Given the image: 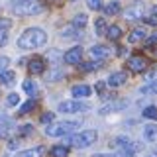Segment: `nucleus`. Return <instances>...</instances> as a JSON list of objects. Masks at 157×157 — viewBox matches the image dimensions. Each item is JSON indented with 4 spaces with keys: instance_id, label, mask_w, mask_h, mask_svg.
Listing matches in <instances>:
<instances>
[{
    "instance_id": "f257e3e1",
    "label": "nucleus",
    "mask_w": 157,
    "mask_h": 157,
    "mask_svg": "<svg viewBox=\"0 0 157 157\" xmlns=\"http://www.w3.org/2000/svg\"><path fill=\"white\" fill-rule=\"evenodd\" d=\"M45 41H47V33L41 28H28L18 37V47L20 49H36V47L45 45Z\"/></svg>"
},
{
    "instance_id": "f03ea898",
    "label": "nucleus",
    "mask_w": 157,
    "mask_h": 157,
    "mask_svg": "<svg viewBox=\"0 0 157 157\" xmlns=\"http://www.w3.org/2000/svg\"><path fill=\"white\" fill-rule=\"evenodd\" d=\"M96 137H98L96 130H82V132L69 137V144L73 147H78V149H86V147H90L96 141Z\"/></svg>"
},
{
    "instance_id": "7ed1b4c3",
    "label": "nucleus",
    "mask_w": 157,
    "mask_h": 157,
    "mask_svg": "<svg viewBox=\"0 0 157 157\" xmlns=\"http://www.w3.org/2000/svg\"><path fill=\"white\" fill-rule=\"evenodd\" d=\"M78 126H81V122H75V120L73 122H59V124H55V126L45 128V136L59 137V136H65V134H69V132H73Z\"/></svg>"
},
{
    "instance_id": "20e7f679",
    "label": "nucleus",
    "mask_w": 157,
    "mask_h": 157,
    "mask_svg": "<svg viewBox=\"0 0 157 157\" xmlns=\"http://www.w3.org/2000/svg\"><path fill=\"white\" fill-rule=\"evenodd\" d=\"M85 110H90V104L81 100H65L59 104V112H63V114H78V112Z\"/></svg>"
},
{
    "instance_id": "39448f33",
    "label": "nucleus",
    "mask_w": 157,
    "mask_h": 157,
    "mask_svg": "<svg viewBox=\"0 0 157 157\" xmlns=\"http://www.w3.org/2000/svg\"><path fill=\"white\" fill-rule=\"evenodd\" d=\"M12 10L20 16H33V14H39L43 10V6L36 0H32V2H26V4H20V6H12Z\"/></svg>"
},
{
    "instance_id": "423d86ee",
    "label": "nucleus",
    "mask_w": 157,
    "mask_h": 157,
    "mask_svg": "<svg viewBox=\"0 0 157 157\" xmlns=\"http://www.w3.org/2000/svg\"><path fill=\"white\" fill-rule=\"evenodd\" d=\"M126 106H128V100H110V102H106L104 106L98 108V114H100V116H106V114H110V112L124 110Z\"/></svg>"
},
{
    "instance_id": "0eeeda50",
    "label": "nucleus",
    "mask_w": 157,
    "mask_h": 157,
    "mask_svg": "<svg viewBox=\"0 0 157 157\" xmlns=\"http://www.w3.org/2000/svg\"><path fill=\"white\" fill-rule=\"evenodd\" d=\"M81 59H82V49L81 47H71L65 55H63V61H65L67 65H78Z\"/></svg>"
},
{
    "instance_id": "6e6552de",
    "label": "nucleus",
    "mask_w": 157,
    "mask_h": 157,
    "mask_svg": "<svg viewBox=\"0 0 157 157\" xmlns=\"http://www.w3.org/2000/svg\"><path fill=\"white\" fill-rule=\"evenodd\" d=\"M128 69L130 71H134V73H144L145 69H147V61L144 57H130L128 59Z\"/></svg>"
},
{
    "instance_id": "1a4fd4ad",
    "label": "nucleus",
    "mask_w": 157,
    "mask_h": 157,
    "mask_svg": "<svg viewBox=\"0 0 157 157\" xmlns=\"http://www.w3.org/2000/svg\"><path fill=\"white\" fill-rule=\"evenodd\" d=\"M126 81H128V73L126 71H116V73H112V75L108 77V86L118 88V86L124 85Z\"/></svg>"
},
{
    "instance_id": "9d476101",
    "label": "nucleus",
    "mask_w": 157,
    "mask_h": 157,
    "mask_svg": "<svg viewBox=\"0 0 157 157\" xmlns=\"http://www.w3.org/2000/svg\"><path fill=\"white\" fill-rule=\"evenodd\" d=\"M124 18L126 20H137V18H144V4H132L130 8L124 12Z\"/></svg>"
},
{
    "instance_id": "9b49d317",
    "label": "nucleus",
    "mask_w": 157,
    "mask_h": 157,
    "mask_svg": "<svg viewBox=\"0 0 157 157\" xmlns=\"http://www.w3.org/2000/svg\"><path fill=\"white\" fill-rule=\"evenodd\" d=\"M147 37H149V36H147L145 28H136V29H132V33L128 36V41H130V43H137V41H145Z\"/></svg>"
},
{
    "instance_id": "f8f14e48",
    "label": "nucleus",
    "mask_w": 157,
    "mask_h": 157,
    "mask_svg": "<svg viewBox=\"0 0 157 157\" xmlns=\"http://www.w3.org/2000/svg\"><path fill=\"white\" fill-rule=\"evenodd\" d=\"M28 69L33 73V75H39V73H43L45 71V61H43L41 57H32L29 59V65Z\"/></svg>"
},
{
    "instance_id": "ddd939ff",
    "label": "nucleus",
    "mask_w": 157,
    "mask_h": 157,
    "mask_svg": "<svg viewBox=\"0 0 157 157\" xmlns=\"http://www.w3.org/2000/svg\"><path fill=\"white\" fill-rule=\"evenodd\" d=\"M90 55H92V59L100 61V59H106L108 55H110V49H108L106 45H92L90 47Z\"/></svg>"
},
{
    "instance_id": "4468645a",
    "label": "nucleus",
    "mask_w": 157,
    "mask_h": 157,
    "mask_svg": "<svg viewBox=\"0 0 157 157\" xmlns=\"http://www.w3.org/2000/svg\"><path fill=\"white\" fill-rule=\"evenodd\" d=\"M71 94L77 98V100H81V98H86L90 96V86L88 85H75L71 88Z\"/></svg>"
},
{
    "instance_id": "2eb2a0df",
    "label": "nucleus",
    "mask_w": 157,
    "mask_h": 157,
    "mask_svg": "<svg viewBox=\"0 0 157 157\" xmlns=\"http://www.w3.org/2000/svg\"><path fill=\"white\" fill-rule=\"evenodd\" d=\"M116 147H120V151L122 149H130V151H136V145H134V141L130 140V137H126V136H120V137H116Z\"/></svg>"
},
{
    "instance_id": "dca6fc26",
    "label": "nucleus",
    "mask_w": 157,
    "mask_h": 157,
    "mask_svg": "<svg viewBox=\"0 0 157 157\" xmlns=\"http://www.w3.org/2000/svg\"><path fill=\"white\" fill-rule=\"evenodd\" d=\"M120 12H122V6H120L118 0H112V2H108L104 6V14H106V16H116V14H120Z\"/></svg>"
},
{
    "instance_id": "f3484780",
    "label": "nucleus",
    "mask_w": 157,
    "mask_h": 157,
    "mask_svg": "<svg viewBox=\"0 0 157 157\" xmlns=\"http://www.w3.org/2000/svg\"><path fill=\"white\" fill-rule=\"evenodd\" d=\"M43 147H36V149H26V151H18L16 157H41L43 153Z\"/></svg>"
},
{
    "instance_id": "a211bd4d",
    "label": "nucleus",
    "mask_w": 157,
    "mask_h": 157,
    "mask_svg": "<svg viewBox=\"0 0 157 157\" xmlns=\"http://www.w3.org/2000/svg\"><path fill=\"white\" fill-rule=\"evenodd\" d=\"M49 153H51L53 157H67L69 155V147L67 145H53Z\"/></svg>"
},
{
    "instance_id": "6ab92c4d",
    "label": "nucleus",
    "mask_w": 157,
    "mask_h": 157,
    "mask_svg": "<svg viewBox=\"0 0 157 157\" xmlns=\"http://www.w3.org/2000/svg\"><path fill=\"white\" fill-rule=\"evenodd\" d=\"M94 32H96V36H106L108 28H106V22H104V18H98L96 22H94Z\"/></svg>"
},
{
    "instance_id": "aec40b11",
    "label": "nucleus",
    "mask_w": 157,
    "mask_h": 157,
    "mask_svg": "<svg viewBox=\"0 0 157 157\" xmlns=\"http://www.w3.org/2000/svg\"><path fill=\"white\" fill-rule=\"evenodd\" d=\"M14 78H16V73L14 71H4L2 75H0V82H2V85H12Z\"/></svg>"
},
{
    "instance_id": "412c9836",
    "label": "nucleus",
    "mask_w": 157,
    "mask_h": 157,
    "mask_svg": "<svg viewBox=\"0 0 157 157\" xmlns=\"http://www.w3.org/2000/svg\"><path fill=\"white\" fill-rule=\"evenodd\" d=\"M86 22H88V16H86V14H77V16L73 18V26H75V28H85Z\"/></svg>"
},
{
    "instance_id": "4be33fe9",
    "label": "nucleus",
    "mask_w": 157,
    "mask_h": 157,
    "mask_svg": "<svg viewBox=\"0 0 157 157\" xmlns=\"http://www.w3.org/2000/svg\"><path fill=\"white\" fill-rule=\"evenodd\" d=\"M33 108H36V98H29L28 102H24V104L20 106L18 112H20V114H28V112H32Z\"/></svg>"
},
{
    "instance_id": "5701e85b",
    "label": "nucleus",
    "mask_w": 157,
    "mask_h": 157,
    "mask_svg": "<svg viewBox=\"0 0 157 157\" xmlns=\"http://www.w3.org/2000/svg\"><path fill=\"white\" fill-rule=\"evenodd\" d=\"M106 36L110 37L112 41H116V39L122 37V29L118 28V26H110V28H108V32H106Z\"/></svg>"
},
{
    "instance_id": "b1692460",
    "label": "nucleus",
    "mask_w": 157,
    "mask_h": 157,
    "mask_svg": "<svg viewBox=\"0 0 157 157\" xmlns=\"http://www.w3.org/2000/svg\"><path fill=\"white\" fill-rule=\"evenodd\" d=\"M144 118H147V120H157V108L155 106H147V108H144Z\"/></svg>"
},
{
    "instance_id": "393cba45",
    "label": "nucleus",
    "mask_w": 157,
    "mask_h": 157,
    "mask_svg": "<svg viewBox=\"0 0 157 157\" xmlns=\"http://www.w3.org/2000/svg\"><path fill=\"white\" fill-rule=\"evenodd\" d=\"M140 92L141 94H157V82H149V85L141 86Z\"/></svg>"
},
{
    "instance_id": "a878e982",
    "label": "nucleus",
    "mask_w": 157,
    "mask_h": 157,
    "mask_svg": "<svg viewBox=\"0 0 157 157\" xmlns=\"http://www.w3.org/2000/svg\"><path fill=\"white\" fill-rule=\"evenodd\" d=\"M24 90H26L29 96H33V94H36V90H37L36 82H33V81H24Z\"/></svg>"
},
{
    "instance_id": "bb28decb",
    "label": "nucleus",
    "mask_w": 157,
    "mask_h": 157,
    "mask_svg": "<svg viewBox=\"0 0 157 157\" xmlns=\"http://www.w3.org/2000/svg\"><path fill=\"white\" fill-rule=\"evenodd\" d=\"M157 134V128L155 126H145V130H144V136L147 137V140H153Z\"/></svg>"
},
{
    "instance_id": "cd10ccee",
    "label": "nucleus",
    "mask_w": 157,
    "mask_h": 157,
    "mask_svg": "<svg viewBox=\"0 0 157 157\" xmlns=\"http://www.w3.org/2000/svg\"><path fill=\"white\" fill-rule=\"evenodd\" d=\"M145 81H149V82H157V65L151 69V71H147V73H145Z\"/></svg>"
},
{
    "instance_id": "c85d7f7f",
    "label": "nucleus",
    "mask_w": 157,
    "mask_h": 157,
    "mask_svg": "<svg viewBox=\"0 0 157 157\" xmlns=\"http://www.w3.org/2000/svg\"><path fill=\"white\" fill-rule=\"evenodd\" d=\"M18 102H20V96L16 94V92H10L8 98H6V104H8V106H16Z\"/></svg>"
},
{
    "instance_id": "c756f323",
    "label": "nucleus",
    "mask_w": 157,
    "mask_h": 157,
    "mask_svg": "<svg viewBox=\"0 0 157 157\" xmlns=\"http://www.w3.org/2000/svg\"><path fill=\"white\" fill-rule=\"evenodd\" d=\"M86 6L90 10H100L102 8V0H86Z\"/></svg>"
},
{
    "instance_id": "7c9ffc66",
    "label": "nucleus",
    "mask_w": 157,
    "mask_h": 157,
    "mask_svg": "<svg viewBox=\"0 0 157 157\" xmlns=\"http://www.w3.org/2000/svg\"><path fill=\"white\" fill-rule=\"evenodd\" d=\"M98 67H100V63H94V61H90V63H85V65H81V69H82V71H94V69H98Z\"/></svg>"
},
{
    "instance_id": "2f4dec72",
    "label": "nucleus",
    "mask_w": 157,
    "mask_h": 157,
    "mask_svg": "<svg viewBox=\"0 0 157 157\" xmlns=\"http://www.w3.org/2000/svg\"><path fill=\"white\" fill-rule=\"evenodd\" d=\"M155 43H157V29H155V32H153L149 37L145 39V45H147V49H149V47H153Z\"/></svg>"
},
{
    "instance_id": "473e14b6",
    "label": "nucleus",
    "mask_w": 157,
    "mask_h": 157,
    "mask_svg": "<svg viewBox=\"0 0 157 157\" xmlns=\"http://www.w3.org/2000/svg\"><path fill=\"white\" fill-rule=\"evenodd\" d=\"M10 26H12V22H10V20H6V18H0V33H4L6 32V29H10Z\"/></svg>"
},
{
    "instance_id": "72a5a7b5",
    "label": "nucleus",
    "mask_w": 157,
    "mask_h": 157,
    "mask_svg": "<svg viewBox=\"0 0 157 157\" xmlns=\"http://www.w3.org/2000/svg\"><path fill=\"white\" fill-rule=\"evenodd\" d=\"M53 120H55V114H53V112H45V114L41 116V122H43V124H51Z\"/></svg>"
},
{
    "instance_id": "f704fd0d",
    "label": "nucleus",
    "mask_w": 157,
    "mask_h": 157,
    "mask_svg": "<svg viewBox=\"0 0 157 157\" xmlns=\"http://www.w3.org/2000/svg\"><path fill=\"white\" fill-rule=\"evenodd\" d=\"M8 65H10V59H8V57H0V75L6 71Z\"/></svg>"
},
{
    "instance_id": "c9c22d12",
    "label": "nucleus",
    "mask_w": 157,
    "mask_h": 157,
    "mask_svg": "<svg viewBox=\"0 0 157 157\" xmlns=\"http://www.w3.org/2000/svg\"><path fill=\"white\" fill-rule=\"evenodd\" d=\"M32 132H33V128L32 126H22V128H20V132H18V136H28V134H32Z\"/></svg>"
},
{
    "instance_id": "e433bc0d",
    "label": "nucleus",
    "mask_w": 157,
    "mask_h": 157,
    "mask_svg": "<svg viewBox=\"0 0 157 157\" xmlns=\"http://www.w3.org/2000/svg\"><path fill=\"white\" fill-rule=\"evenodd\" d=\"M120 157H136V151H130V149H122V151H120Z\"/></svg>"
},
{
    "instance_id": "4c0bfd02",
    "label": "nucleus",
    "mask_w": 157,
    "mask_h": 157,
    "mask_svg": "<svg viewBox=\"0 0 157 157\" xmlns=\"http://www.w3.org/2000/svg\"><path fill=\"white\" fill-rule=\"evenodd\" d=\"M10 124H0V137H2V136H6L8 134V130H10V128H8Z\"/></svg>"
},
{
    "instance_id": "58836bf2",
    "label": "nucleus",
    "mask_w": 157,
    "mask_h": 157,
    "mask_svg": "<svg viewBox=\"0 0 157 157\" xmlns=\"http://www.w3.org/2000/svg\"><path fill=\"white\" fill-rule=\"evenodd\" d=\"M12 6H20V4H26V2H32V0H10Z\"/></svg>"
},
{
    "instance_id": "ea45409f",
    "label": "nucleus",
    "mask_w": 157,
    "mask_h": 157,
    "mask_svg": "<svg viewBox=\"0 0 157 157\" xmlns=\"http://www.w3.org/2000/svg\"><path fill=\"white\" fill-rule=\"evenodd\" d=\"M145 22L151 24V26H155V24H157V18H155V16H149V18H145Z\"/></svg>"
},
{
    "instance_id": "a19ab883",
    "label": "nucleus",
    "mask_w": 157,
    "mask_h": 157,
    "mask_svg": "<svg viewBox=\"0 0 157 157\" xmlns=\"http://www.w3.org/2000/svg\"><path fill=\"white\" fill-rule=\"evenodd\" d=\"M6 39H8V33H6V32L0 33V45H4V43H6Z\"/></svg>"
},
{
    "instance_id": "79ce46f5",
    "label": "nucleus",
    "mask_w": 157,
    "mask_h": 157,
    "mask_svg": "<svg viewBox=\"0 0 157 157\" xmlns=\"http://www.w3.org/2000/svg\"><path fill=\"white\" fill-rule=\"evenodd\" d=\"M151 14H153V16H157V6H153V8H151Z\"/></svg>"
},
{
    "instance_id": "37998d69",
    "label": "nucleus",
    "mask_w": 157,
    "mask_h": 157,
    "mask_svg": "<svg viewBox=\"0 0 157 157\" xmlns=\"http://www.w3.org/2000/svg\"><path fill=\"white\" fill-rule=\"evenodd\" d=\"M45 2H51V4H59L61 0H45Z\"/></svg>"
},
{
    "instance_id": "c03bdc74",
    "label": "nucleus",
    "mask_w": 157,
    "mask_h": 157,
    "mask_svg": "<svg viewBox=\"0 0 157 157\" xmlns=\"http://www.w3.org/2000/svg\"><path fill=\"white\" fill-rule=\"evenodd\" d=\"M151 49V53H153V55H157V47H149Z\"/></svg>"
},
{
    "instance_id": "a18cd8bd",
    "label": "nucleus",
    "mask_w": 157,
    "mask_h": 157,
    "mask_svg": "<svg viewBox=\"0 0 157 157\" xmlns=\"http://www.w3.org/2000/svg\"><path fill=\"white\" fill-rule=\"evenodd\" d=\"M94 157H114V155H104V153H100V155H94Z\"/></svg>"
}]
</instances>
